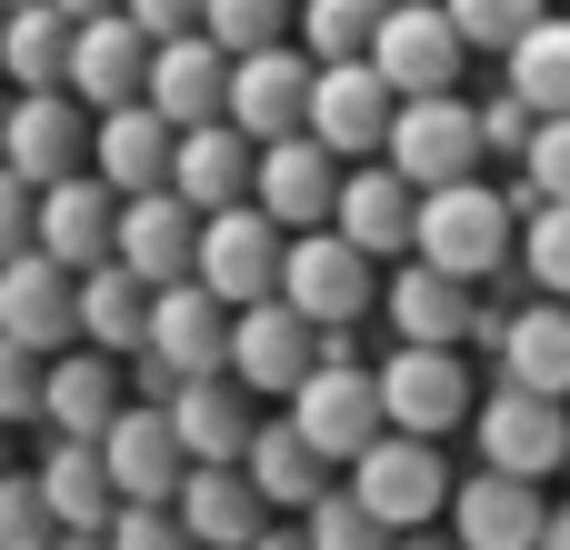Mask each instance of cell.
<instances>
[{"instance_id": "obj_43", "label": "cell", "mask_w": 570, "mask_h": 550, "mask_svg": "<svg viewBox=\"0 0 570 550\" xmlns=\"http://www.w3.org/2000/svg\"><path fill=\"white\" fill-rule=\"evenodd\" d=\"M100 541H110V550H200L190 531H180V511H170V501H120Z\"/></svg>"}, {"instance_id": "obj_55", "label": "cell", "mask_w": 570, "mask_h": 550, "mask_svg": "<svg viewBox=\"0 0 570 550\" xmlns=\"http://www.w3.org/2000/svg\"><path fill=\"white\" fill-rule=\"evenodd\" d=\"M0 20H10V0H0Z\"/></svg>"}, {"instance_id": "obj_45", "label": "cell", "mask_w": 570, "mask_h": 550, "mask_svg": "<svg viewBox=\"0 0 570 550\" xmlns=\"http://www.w3.org/2000/svg\"><path fill=\"white\" fill-rule=\"evenodd\" d=\"M40 381H50V361L40 351H20L10 331H0V421L20 431V421H40Z\"/></svg>"}, {"instance_id": "obj_40", "label": "cell", "mask_w": 570, "mask_h": 550, "mask_svg": "<svg viewBox=\"0 0 570 550\" xmlns=\"http://www.w3.org/2000/svg\"><path fill=\"white\" fill-rule=\"evenodd\" d=\"M521 271H531L541 301H570V200H541L521 220Z\"/></svg>"}, {"instance_id": "obj_17", "label": "cell", "mask_w": 570, "mask_h": 550, "mask_svg": "<svg viewBox=\"0 0 570 550\" xmlns=\"http://www.w3.org/2000/svg\"><path fill=\"white\" fill-rule=\"evenodd\" d=\"M391 110H401V90H391L371 60H321V70H311V130H321L341 160H381Z\"/></svg>"}, {"instance_id": "obj_18", "label": "cell", "mask_w": 570, "mask_h": 550, "mask_svg": "<svg viewBox=\"0 0 570 550\" xmlns=\"http://www.w3.org/2000/svg\"><path fill=\"white\" fill-rule=\"evenodd\" d=\"M341 240H361L371 261H411V230H421V180L391 170V160H351L341 170V210H331Z\"/></svg>"}, {"instance_id": "obj_8", "label": "cell", "mask_w": 570, "mask_h": 550, "mask_svg": "<svg viewBox=\"0 0 570 550\" xmlns=\"http://www.w3.org/2000/svg\"><path fill=\"white\" fill-rule=\"evenodd\" d=\"M291 421L321 441V461H341V471H351V461L391 431V421H381V371H371L361 351H351V361H331V351H321V361H311V381L291 391Z\"/></svg>"}, {"instance_id": "obj_2", "label": "cell", "mask_w": 570, "mask_h": 550, "mask_svg": "<svg viewBox=\"0 0 570 550\" xmlns=\"http://www.w3.org/2000/svg\"><path fill=\"white\" fill-rule=\"evenodd\" d=\"M200 371H230V301H210L200 281H160L150 291V341L130 351V391L170 401Z\"/></svg>"}, {"instance_id": "obj_30", "label": "cell", "mask_w": 570, "mask_h": 550, "mask_svg": "<svg viewBox=\"0 0 570 550\" xmlns=\"http://www.w3.org/2000/svg\"><path fill=\"white\" fill-rule=\"evenodd\" d=\"M70 321H80V341H90V351L130 361V351L150 341V281H140L130 261H90V271L70 281Z\"/></svg>"}, {"instance_id": "obj_46", "label": "cell", "mask_w": 570, "mask_h": 550, "mask_svg": "<svg viewBox=\"0 0 570 550\" xmlns=\"http://www.w3.org/2000/svg\"><path fill=\"white\" fill-rule=\"evenodd\" d=\"M30 230H40V190L0 160V261H10V251H30Z\"/></svg>"}, {"instance_id": "obj_15", "label": "cell", "mask_w": 570, "mask_h": 550, "mask_svg": "<svg viewBox=\"0 0 570 550\" xmlns=\"http://www.w3.org/2000/svg\"><path fill=\"white\" fill-rule=\"evenodd\" d=\"M451 541L461 550H541V521H551V501H541V481H521V471H471V481H451Z\"/></svg>"}, {"instance_id": "obj_52", "label": "cell", "mask_w": 570, "mask_h": 550, "mask_svg": "<svg viewBox=\"0 0 570 550\" xmlns=\"http://www.w3.org/2000/svg\"><path fill=\"white\" fill-rule=\"evenodd\" d=\"M60 10H70V20H90V10H120V0H60Z\"/></svg>"}, {"instance_id": "obj_3", "label": "cell", "mask_w": 570, "mask_h": 550, "mask_svg": "<svg viewBox=\"0 0 570 550\" xmlns=\"http://www.w3.org/2000/svg\"><path fill=\"white\" fill-rule=\"evenodd\" d=\"M371 371H381V421H391V431L451 441V431H471V411H481V381H471V361H461L451 341H391Z\"/></svg>"}, {"instance_id": "obj_44", "label": "cell", "mask_w": 570, "mask_h": 550, "mask_svg": "<svg viewBox=\"0 0 570 550\" xmlns=\"http://www.w3.org/2000/svg\"><path fill=\"white\" fill-rule=\"evenodd\" d=\"M531 130H541V110H531V100H521V90H511V80H501V90H491V100H481V150H491V160H511V170H521V150H531Z\"/></svg>"}, {"instance_id": "obj_56", "label": "cell", "mask_w": 570, "mask_h": 550, "mask_svg": "<svg viewBox=\"0 0 570 550\" xmlns=\"http://www.w3.org/2000/svg\"><path fill=\"white\" fill-rule=\"evenodd\" d=\"M561 471H570V461H561Z\"/></svg>"}, {"instance_id": "obj_35", "label": "cell", "mask_w": 570, "mask_h": 550, "mask_svg": "<svg viewBox=\"0 0 570 550\" xmlns=\"http://www.w3.org/2000/svg\"><path fill=\"white\" fill-rule=\"evenodd\" d=\"M501 80L551 120V110H570V10H541L511 50H501Z\"/></svg>"}, {"instance_id": "obj_31", "label": "cell", "mask_w": 570, "mask_h": 550, "mask_svg": "<svg viewBox=\"0 0 570 550\" xmlns=\"http://www.w3.org/2000/svg\"><path fill=\"white\" fill-rule=\"evenodd\" d=\"M491 361H501V381H521V391H541V401H570V301H521L511 311V331L491 341Z\"/></svg>"}, {"instance_id": "obj_38", "label": "cell", "mask_w": 570, "mask_h": 550, "mask_svg": "<svg viewBox=\"0 0 570 550\" xmlns=\"http://www.w3.org/2000/svg\"><path fill=\"white\" fill-rule=\"evenodd\" d=\"M501 200L531 220L541 200H570V110H551L541 130H531V150H521V180H501Z\"/></svg>"}, {"instance_id": "obj_47", "label": "cell", "mask_w": 570, "mask_h": 550, "mask_svg": "<svg viewBox=\"0 0 570 550\" xmlns=\"http://www.w3.org/2000/svg\"><path fill=\"white\" fill-rule=\"evenodd\" d=\"M150 40H170V30H200V0H120Z\"/></svg>"}, {"instance_id": "obj_1", "label": "cell", "mask_w": 570, "mask_h": 550, "mask_svg": "<svg viewBox=\"0 0 570 550\" xmlns=\"http://www.w3.org/2000/svg\"><path fill=\"white\" fill-rule=\"evenodd\" d=\"M411 251L431 261V271H451V281H491L501 261H521V210L491 190V180H441V190H421V230H411Z\"/></svg>"}, {"instance_id": "obj_13", "label": "cell", "mask_w": 570, "mask_h": 550, "mask_svg": "<svg viewBox=\"0 0 570 550\" xmlns=\"http://www.w3.org/2000/svg\"><path fill=\"white\" fill-rule=\"evenodd\" d=\"M311 361H321V331L271 291V301H250V311H230V381L250 391V401H291L301 381H311Z\"/></svg>"}, {"instance_id": "obj_49", "label": "cell", "mask_w": 570, "mask_h": 550, "mask_svg": "<svg viewBox=\"0 0 570 550\" xmlns=\"http://www.w3.org/2000/svg\"><path fill=\"white\" fill-rule=\"evenodd\" d=\"M250 550H311V531H301V521H271V531H261Z\"/></svg>"}, {"instance_id": "obj_32", "label": "cell", "mask_w": 570, "mask_h": 550, "mask_svg": "<svg viewBox=\"0 0 570 550\" xmlns=\"http://www.w3.org/2000/svg\"><path fill=\"white\" fill-rule=\"evenodd\" d=\"M381 311H391V331H401V341H451V351L471 341V281L431 271L421 251L381 281Z\"/></svg>"}, {"instance_id": "obj_23", "label": "cell", "mask_w": 570, "mask_h": 550, "mask_svg": "<svg viewBox=\"0 0 570 550\" xmlns=\"http://www.w3.org/2000/svg\"><path fill=\"white\" fill-rule=\"evenodd\" d=\"M110 261H130L150 291H160V281H190V261H200V210H190L180 190H130V200H120V230H110Z\"/></svg>"}, {"instance_id": "obj_53", "label": "cell", "mask_w": 570, "mask_h": 550, "mask_svg": "<svg viewBox=\"0 0 570 550\" xmlns=\"http://www.w3.org/2000/svg\"><path fill=\"white\" fill-rule=\"evenodd\" d=\"M0 140H10V80H0Z\"/></svg>"}, {"instance_id": "obj_39", "label": "cell", "mask_w": 570, "mask_h": 550, "mask_svg": "<svg viewBox=\"0 0 570 550\" xmlns=\"http://www.w3.org/2000/svg\"><path fill=\"white\" fill-rule=\"evenodd\" d=\"M200 30L240 60V50H271V40H291L301 30V0H200Z\"/></svg>"}, {"instance_id": "obj_11", "label": "cell", "mask_w": 570, "mask_h": 550, "mask_svg": "<svg viewBox=\"0 0 570 550\" xmlns=\"http://www.w3.org/2000/svg\"><path fill=\"white\" fill-rule=\"evenodd\" d=\"M90 100L80 90H10V140H0V160L30 180V190H50V180H70V170H90Z\"/></svg>"}, {"instance_id": "obj_5", "label": "cell", "mask_w": 570, "mask_h": 550, "mask_svg": "<svg viewBox=\"0 0 570 550\" xmlns=\"http://www.w3.org/2000/svg\"><path fill=\"white\" fill-rule=\"evenodd\" d=\"M381 160H391V170H411L421 190H441V180H481V170H491V150H481V100H461V90L401 100V110H391Z\"/></svg>"}, {"instance_id": "obj_16", "label": "cell", "mask_w": 570, "mask_h": 550, "mask_svg": "<svg viewBox=\"0 0 570 550\" xmlns=\"http://www.w3.org/2000/svg\"><path fill=\"white\" fill-rule=\"evenodd\" d=\"M140 100H150L170 130L220 120V110H230V50H220L210 30H170V40H150V80H140Z\"/></svg>"}, {"instance_id": "obj_42", "label": "cell", "mask_w": 570, "mask_h": 550, "mask_svg": "<svg viewBox=\"0 0 570 550\" xmlns=\"http://www.w3.org/2000/svg\"><path fill=\"white\" fill-rule=\"evenodd\" d=\"M50 541H60V521H50L40 481L30 471H0V550H50Z\"/></svg>"}, {"instance_id": "obj_19", "label": "cell", "mask_w": 570, "mask_h": 550, "mask_svg": "<svg viewBox=\"0 0 570 550\" xmlns=\"http://www.w3.org/2000/svg\"><path fill=\"white\" fill-rule=\"evenodd\" d=\"M70 281H80V271L50 261L40 240L10 251V261H0V331H10L20 351H40V361L70 351V341H80V321H70Z\"/></svg>"}, {"instance_id": "obj_33", "label": "cell", "mask_w": 570, "mask_h": 550, "mask_svg": "<svg viewBox=\"0 0 570 550\" xmlns=\"http://www.w3.org/2000/svg\"><path fill=\"white\" fill-rule=\"evenodd\" d=\"M30 481H40V501H50V521H60V531H110V511H120L100 441H50Z\"/></svg>"}, {"instance_id": "obj_7", "label": "cell", "mask_w": 570, "mask_h": 550, "mask_svg": "<svg viewBox=\"0 0 570 550\" xmlns=\"http://www.w3.org/2000/svg\"><path fill=\"white\" fill-rule=\"evenodd\" d=\"M371 70H381L401 100H431V90H461L471 40H461V20H451L441 0H391L381 30H371Z\"/></svg>"}, {"instance_id": "obj_12", "label": "cell", "mask_w": 570, "mask_h": 550, "mask_svg": "<svg viewBox=\"0 0 570 550\" xmlns=\"http://www.w3.org/2000/svg\"><path fill=\"white\" fill-rule=\"evenodd\" d=\"M341 150L321 130H291V140H261V170H250V200L281 220V230H331L341 210Z\"/></svg>"}, {"instance_id": "obj_22", "label": "cell", "mask_w": 570, "mask_h": 550, "mask_svg": "<svg viewBox=\"0 0 570 550\" xmlns=\"http://www.w3.org/2000/svg\"><path fill=\"white\" fill-rule=\"evenodd\" d=\"M140 80H150V30L130 10H90L70 30V80L60 90H80L90 110H120V100H140Z\"/></svg>"}, {"instance_id": "obj_25", "label": "cell", "mask_w": 570, "mask_h": 550, "mask_svg": "<svg viewBox=\"0 0 570 550\" xmlns=\"http://www.w3.org/2000/svg\"><path fill=\"white\" fill-rule=\"evenodd\" d=\"M170 150H180V130L150 110V100H120V110H100L90 120V170L130 200V190H170Z\"/></svg>"}, {"instance_id": "obj_14", "label": "cell", "mask_w": 570, "mask_h": 550, "mask_svg": "<svg viewBox=\"0 0 570 550\" xmlns=\"http://www.w3.org/2000/svg\"><path fill=\"white\" fill-rule=\"evenodd\" d=\"M311 50L301 40H271V50H240L230 60V110L220 120H240L250 140H291V130H311Z\"/></svg>"}, {"instance_id": "obj_20", "label": "cell", "mask_w": 570, "mask_h": 550, "mask_svg": "<svg viewBox=\"0 0 570 550\" xmlns=\"http://www.w3.org/2000/svg\"><path fill=\"white\" fill-rule=\"evenodd\" d=\"M170 511H180V531H190L200 550H250L271 521H281V511L250 491V471H240V461H190V471H180V491H170Z\"/></svg>"}, {"instance_id": "obj_34", "label": "cell", "mask_w": 570, "mask_h": 550, "mask_svg": "<svg viewBox=\"0 0 570 550\" xmlns=\"http://www.w3.org/2000/svg\"><path fill=\"white\" fill-rule=\"evenodd\" d=\"M70 10L60 0H10V20H0V80L10 90H60L70 80Z\"/></svg>"}, {"instance_id": "obj_51", "label": "cell", "mask_w": 570, "mask_h": 550, "mask_svg": "<svg viewBox=\"0 0 570 550\" xmlns=\"http://www.w3.org/2000/svg\"><path fill=\"white\" fill-rule=\"evenodd\" d=\"M50 550H110V541H100V531H60Z\"/></svg>"}, {"instance_id": "obj_48", "label": "cell", "mask_w": 570, "mask_h": 550, "mask_svg": "<svg viewBox=\"0 0 570 550\" xmlns=\"http://www.w3.org/2000/svg\"><path fill=\"white\" fill-rule=\"evenodd\" d=\"M391 550H461V541H451V521H421V531H401Z\"/></svg>"}, {"instance_id": "obj_27", "label": "cell", "mask_w": 570, "mask_h": 550, "mask_svg": "<svg viewBox=\"0 0 570 550\" xmlns=\"http://www.w3.org/2000/svg\"><path fill=\"white\" fill-rule=\"evenodd\" d=\"M240 471H250V491H261V501H271L281 521H301V511H311V501H321V491L341 481V461H321V441H311V431H301L291 411L250 431V451H240Z\"/></svg>"}, {"instance_id": "obj_4", "label": "cell", "mask_w": 570, "mask_h": 550, "mask_svg": "<svg viewBox=\"0 0 570 550\" xmlns=\"http://www.w3.org/2000/svg\"><path fill=\"white\" fill-rule=\"evenodd\" d=\"M281 301L311 321V331H361L381 311V261L341 230H291L281 251Z\"/></svg>"}, {"instance_id": "obj_50", "label": "cell", "mask_w": 570, "mask_h": 550, "mask_svg": "<svg viewBox=\"0 0 570 550\" xmlns=\"http://www.w3.org/2000/svg\"><path fill=\"white\" fill-rule=\"evenodd\" d=\"M541 550H570V501H551V521H541Z\"/></svg>"}, {"instance_id": "obj_54", "label": "cell", "mask_w": 570, "mask_h": 550, "mask_svg": "<svg viewBox=\"0 0 570 550\" xmlns=\"http://www.w3.org/2000/svg\"><path fill=\"white\" fill-rule=\"evenodd\" d=\"M0 471H10V421H0Z\"/></svg>"}, {"instance_id": "obj_10", "label": "cell", "mask_w": 570, "mask_h": 550, "mask_svg": "<svg viewBox=\"0 0 570 550\" xmlns=\"http://www.w3.org/2000/svg\"><path fill=\"white\" fill-rule=\"evenodd\" d=\"M471 441L491 471H521V481H551L570 461V401H541L521 381H491V401L471 411Z\"/></svg>"}, {"instance_id": "obj_26", "label": "cell", "mask_w": 570, "mask_h": 550, "mask_svg": "<svg viewBox=\"0 0 570 550\" xmlns=\"http://www.w3.org/2000/svg\"><path fill=\"white\" fill-rule=\"evenodd\" d=\"M250 170H261V140L240 130V120H200V130H180V150H170V190L210 220V210H230V200H250Z\"/></svg>"}, {"instance_id": "obj_41", "label": "cell", "mask_w": 570, "mask_h": 550, "mask_svg": "<svg viewBox=\"0 0 570 550\" xmlns=\"http://www.w3.org/2000/svg\"><path fill=\"white\" fill-rule=\"evenodd\" d=\"M441 10L461 20V40H471V60H481V50L501 60V50H511V40H521V30H531V20H541L551 0H441Z\"/></svg>"}, {"instance_id": "obj_37", "label": "cell", "mask_w": 570, "mask_h": 550, "mask_svg": "<svg viewBox=\"0 0 570 550\" xmlns=\"http://www.w3.org/2000/svg\"><path fill=\"white\" fill-rule=\"evenodd\" d=\"M301 531H311V550H391V541H401V531H391V521H381L351 481H331V491L301 511Z\"/></svg>"}, {"instance_id": "obj_6", "label": "cell", "mask_w": 570, "mask_h": 550, "mask_svg": "<svg viewBox=\"0 0 570 550\" xmlns=\"http://www.w3.org/2000/svg\"><path fill=\"white\" fill-rule=\"evenodd\" d=\"M281 251H291V230H281L261 200H230V210H210V220H200V261H190V281H200L210 301L250 311V301H271V291H281Z\"/></svg>"}, {"instance_id": "obj_21", "label": "cell", "mask_w": 570, "mask_h": 550, "mask_svg": "<svg viewBox=\"0 0 570 550\" xmlns=\"http://www.w3.org/2000/svg\"><path fill=\"white\" fill-rule=\"evenodd\" d=\"M120 371L130 361H110V351H90V341H70V351H50V381H40V431L50 441H100L110 421H120Z\"/></svg>"}, {"instance_id": "obj_36", "label": "cell", "mask_w": 570, "mask_h": 550, "mask_svg": "<svg viewBox=\"0 0 570 550\" xmlns=\"http://www.w3.org/2000/svg\"><path fill=\"white\" fill-rule=\"evenodd\" d=\"M381 10L391 0H301V50L311 60H371V30H381Z\"/></svg>"}, {"instance_id": "obj_24", "label": "cell", "mask_w": 570, "mask_h": 550, "mask_svg": "<svg viewBox=\"0 0 570 550\" xmlns=\"http://www.w3.org/2000/svg\"><path fill=\"white\" fill-rule=\"evenodd\" d=\"M100 461H110V491L120 501H170L180 471H190V451H180V431H170L160 401H120V421L100 431Z\"/></svg>"}, {"instance_id": "obj_9", "label": "cell", "mask_w": 570, "mask_h": 550, "mask_svg": "<svg viewBox=\"0 0 570 550\" xmlns=\"http://www.w3.org/2000/svg\"><path fill=\"white\" fill-rule=\"evenodd\" d=\"M341 481H351L391 531H421V521L451 511V461H441V441H421V431H381Z\"/></svg>"}, {"instance_id": "obj_28", "label": "cell", "mask_w": 570, "mask_h": 550, "mask_svg": "<svg viewBox=\"0 0 570 550\" xmlns=\"http://www.w3.org/2000/svg\"><path fill=\"white\" fill-rule=\"evenodd\" d=\"M110 230H120V190L100 180V170H70V180H50L40 190V251L50 261H70V271H90V261H110Z\"/></svg>"}, {"instance_id": "obj_29", "label": "cell", "mask_w": 570, "mask_h": 550, "mask_svg": "<svg viewBox=\"0 0 570 550\" xmlns=\"http://www.w3.org/2000/svg\"><path fill=\"white\" fill-rule=\"evenodd\" d=\"M160 411H170V431H180V451H190V461H240V451H250V431H261V401H250L230 371L180 381Z\"/></svg>"}]
</instances>
